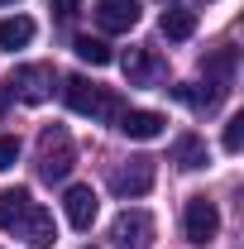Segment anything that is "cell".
Wrapping results in <instances>:
<instances>
[{"mask_svg":"<svg viewBox=\"0 0 244 249\" xmlns=\"http://www.w3.org/2000/svg\"><path fill=\"white\" fill-rule=\"evenodd\" d=\"M34 168L43 182H67V173L77 168V144L62 124H43L38 144H34Z\"/></svg>","mask_w":244,"mask_h":249,"instance_id":"6da1fadb","label":"cell"},{"mask_svg":"<svg viewBox=\"0 0 244 249\" xmlns=\"http://www.w3.org/2000/svg\"><path fill=\"white\" fill-rule=\"evenodd\" d=\"M62 96H67V106L77 110V115H87V120H120V96L110 91V87H96L87 77H67L62 82Z\"/></svg>","mask_w":244,"mask_h":249,"instance_id":"7a4b0ae2","label":"cell"},{"mask_svg":"<svg viewBox=\"0 0 244 249\" xmlns=\"http://www.w3.org/2000/svg\"><path fill=\"white\" fill-rule=\"evenodd\" d=\"M53 82H58V67H53V62H24V67H15L10 91L19 96L24 106H43V101L53 96Z\"/></svg>","mask_w":244,"mask_h":249,"instance_id":"3957f363","label":"cell"},{"mask_svg":"<svg viewBox=\"0 0 244 249\" xmlns=\"http://www.w3.org/2000/svg\"><path fill=\"white\" fill-rule=\"evenodd\" d=\"M153 216L144 211V206H124L120 216H115V225H110V245L115 249H153Z\"/></svg>","mask_w":244,"mask_h":249,"instance_id":"277c9868","label":"cell"},{"mask_svg":"<svg viewBox=\"0 0 244 249\" xmlns=\"http://www.w3.org/2000/svg\"><path fill=\"white\" fill-rule=\"evenodd\" d=\"M153 178H158L153 158H129V163H120V168L110 173V192H115L120 201H134V196H149L153 192Z\"/></svg>","mask_w":244,"mask_h":249,"instance_id":"5b68a950","label":"cell"},{"mask_svg":"<svg viewBox=\"0 0 244 249\" xmlns=\"http://www.w3.org/2000/svg\"><path fill=\"white\" fill-rule=\"evenodd\" d=\"M182 235L192 245H211L215 235H220V211H215L211 196H192L182 211Z\"/></svg>","mask_w":244,"mask_h":249,"instance_id":"8992f818","label":"cell"},{"mask_svg":"<svg viewBox=\"0 0 244 249\" xmlns=\"http://www.w3.org/2000/svg\"><path fill=\"white\" fill-rule=\"evenodd\" d=\"M96 211H101L96 187L77 182V187H67V192H62V216H67L72 230H91V225H96Z\"/></svg>","mask_w":244,"mask_h":249,"instance_id":"52a82bcc","label":"cell"},{"mask_svg":"<svg viewBox=\"0 0 244 249\" xmlns=\"http://www.w3.org/2000/svg\"><path fill=\"white\" fill-rule=\"evenodd\" d=\"M120 129L124 139H139V144H149V139H163L168 134V120L158 115V110H120Z\"/></svg>","mask_w":244,"mask_h":249,"instance_id":"ba28073f","label":"cell"},{"mask_svg":"<svg viewBox=\"0 0 244 249\" xmlns=\"http://www.w3.org/2000/svg\"><path fill=\"white\" fill-rule=\"evenodd\" d=\"M96 24L105 34H129L139 24V0H96Z\"/></svg>","mask_w":244,"mask_h":249,"instance_id":"9c48e42d","label":"cell"},{"mask_svg":"<svg viewBox=\"0 0 244 249\" xmlns=\"http://www.w3.org/2000/svg\"><path fill=\"white\" fill-rule=\"evenodd\" d=\"M124 77H129V87H158V82H168V67L149 48H129L124 53Z\"/></svg>","mask_w":244,"mask_h":249,"instance_id":"30bf717a","label":"cell"},{"mask_svg":"<svg viewBox=\"0 0 244 249\" xmlns=\"http://www.w3.org/2000/svg\"><path fill=\"white\" fill-rule=\"evenodd\" d=\"M19 240H29L34 249H53V240H58V225H53V211H43L38 201L29 206V216H24V225L15 230Z\"/></svg>","mask_w":244,"mask_h":249,"instance_id":"8fae6325","label":"cell"},{"mask_svg":"<svg viewBox=\"0 0 244 249\" xmlns=\"http://www.w3.org/2000/svg\"><path fill=\"white\" fill-rule=\"evenodd\" d=\"M29 206H34V196L24 187H5L0 192V230H19L24 216H29Z\"/></svg>","mask_w":244,"mask_h":249,"instance_id":"7c38bea8","label":"cell"},{"mask_svg":"<svg viewBox=\"0 0 244 249\" xmlns=\"http://www.w3.org/2000/svg\"><path fill=\"white\" fill-rule=\"evenodd\" d=\"M38 24H34L29 15H15V19H0V48L5 53H15V48H29Z\"/></svg>","mask_w":244,"mask_h":249,"instance_id":"4fadbf2b","label":"cell"},{"mask_svg":"<svg viewBox=\"0 0 244 249\" xmlns=\"http://www.w3.org/2000/svg\"><path fill=\"white\" fill-rule=\"evenodd\" d=\"M173 163L187 168V173H196V168H206V163H211V154H206V144H201L196 134H182V139L173 144Z\"/></svg>","mask_w":244,"mask_h":249,"instance_id":"5bb4252c","label":"cell"},{"mask_svg":"<svg viewBox=\"0 0 244 249\" xmlns=\"http://www.w3.org/2000/svg\"><path fill=\"white\" fill-rule=\"evenodd\" d=\"M196 34V15L182 10V5H173V10H163V38H173V43H187Z\"/></svg>","mask_w":244,"mask_h":249,"instance_id":"9a60e30c","label":"cell"},{"mask_svg":"<svg viewBox=\"0 0 244 249\" xmlns=\"http://www.w3.org/2000/svg\"><path fill=\"white\" fill-rule=\"evenodd\" d=\"M72 53H77L82 62H91V67H105V62L115 58V53H110V43H105V38H91V34H82V38L72 43Z\"/></svg>","mask_w":244,"mask_h":249,"instance_id":"2e32d148","label":"cell"},{"mask_svg":"<svg viewBox=\"0 0 244 249\" xmlns=\"http://www.w3.org/2000/svg\"><path fill=\"white\" fill-rule=\"evenodd\" d=\"M201 72H206V82H215V87H230V72H235V48H220L215 58L201 62Z\"/></svg>","mask_w":244,"mask_h":249,"instance_id":"e0dca14e","label":"cell"},{"mask_svg":"<svg viewBox=\"0 0 244 249\" xmlns=\"http://www.w3.org/2000/svg\"><path fill=\"white\" fill-rule=\"evenodd\" d=\"M244 149V115H230L225 120V154H240Z\"/></svg>","mask_w":244,"mask_h":249,"instance_id":"ac0fdd59","label":"cell"},{"mask_svg":"<svg viewBox=\"0 0 244 249\" xmlns=\"http://www.w3.org/2000/svg\"><path fill=\"white\" fill-rule=\"evenodd\" d=\"M19 163V139L15 134H0V173H10Z\"/></svg>","mask_w":244,"mask_h":249,"instance_id":"d6986e66","label":"cell"},{"mask_svg":"<svg viewBox=\"0 0 244 249\" xmlns=\"http://www.w3.org/2000/svg\"><path fill=\"white\" fill-rule=\"evenodd\" d=\"M48 5H53V15H58V19H67V15H77V5H82V0H48Z\"/></svg>","mask_w":244,"mask_h":249,"instance_id":"ffe728a7","label":"cell"},{"mask_svg":"<svg viewBox=\"0 0 244 249\" xmlns=\"http://www.w3.org/2000/svg\"><path fill=\"white\" fill-rule=\"evenodd\" d=\"M0 5H19V0H0Z\"/></svg>","mask_w":244,"mask_h":249,"instance_id":"44dd1931","label":"cell"}]
</instances>
